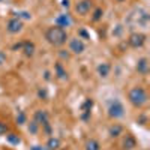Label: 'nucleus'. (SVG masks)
<instances>
[{
	"label": "nucleus",
	"mask_w": 150,
	"mask_h": 150,
	"mask_svg": "<svg viewBox=\"0 0 150 150\" xmlns=\"http://www.w3.org/2000/svg\"><path fill=\"white\" fill-rule=\"evenodd\" d=\"M54 75H57V78H60V80H68V72L63 69L62 63H56V66H54Z\"/></svg>",
	"instance_id": "4468645a"
},
{
	"label": "nucleus",
	"mask_w": 150,
	"mask_h": 150,
	"mask_svg": "<svg viewBox=\"0 0 150 150\" xmlns=\"http://www.w3.org/2000/svg\"><path fill=\"white\" fill-rule=\"evenodd\" d=\"M128 42H129V45H131L132 48H140V47H143L144 42H146V35L135 32V33H132V35L129 36Z\"/></svg>",
	"instance_id": "39448f33"
},
{
	"label": "nucleus",
	"mask_w": 150,
	"mask_h": 150,
	"mask_svg": "<svg viewBox=\"0 0 150 150\" xmlns=\"http://www.w3.org/2000/svg\"><path fill=\"white\" fill-rule=\"evenodd\" d=\"M92 9V0H81L75 5V12L78 15H87Z\"/></svg>",
	"instance_id": "423d86ee"
},
{
	"label": "nucleus",
	"mask_w": 150,
	"mask_h": 150,
	"mask_svg": "<svg viewBox=\"0 0 150 150\" xmlns=\"http://www.w3.org/2000/svg\"><path fill=\"white\" fill-rule=\"evenodd\" d=\"M38 126H39V125H38V123L33 120V122L29 123V131H30L32 134H36V132H38Z\"/></svg>",
	"instance_id": "4be33fe9"
},
{
	"label": "nucleus",
	"mask_w": 150,
	"mask_h": 150,
	"mask_svg": "<svg viewBox=\"0 0 150 150\" xmlns=\"http://www.w3.org/2000/svg\"><path fill=\"white\" fill-rule=\"evenodd\" d=\"M6 140H8V143L14 144V146H18V144L21 143V138H20L17 134H8V135H6Z\"/></svg>",
	"instance_id": "f3484780"
},
{
	"label": "nucleus",
	"mask_w": 150,
	"mask_h": 150,
	"mask_svg": "<svg viewBox=\"0 0 150 150\" xmlns=\"http://www.w3.org/2000/svg\"><path fill=\"white\" fill-rule=\"evenodd\" d=\"M137 146V141L132 135H126L125 137V140H123V147L126 149V150H132L134 147Z\"/></svg>",
	"instance_id": "2eb2a0df"
},
{
	"label": "nucleus",
	"mask_w": 150,
	"mask_h": 150,
	"mask_svg": "<svg viewBox=\"0 0 150 150\" xmlns=\"http://www.w3.org/2000/svg\"><path fill=\"white\" fill-rule=\"evenodd\" d=\"M108 116L111 119H122L125 116V107L120 101L114 99L110 105H108Z\"/></svg>",
	"instance_id": "20e7f679"
},
{
	"label": "nucleus",
	"mask_w": 150,
	"mask_h": 150,
	"mask_svg": "<svg viewBox=\"0 0 150 150\" xmlns=\"http://www.w3.org/2000/svg\"><path fill=\"white\" fill-rule=\"evenodd\" d=\"M56 23H57V26L59 27H69L71 26V18H69V15L68 14H62V15H59L57 18H56Z\"/></svg>",
	"instance_id": "9b49d317"
},
{
	"label": "nucleus",
	"mask_w": 150,
	"mask_h": 150,
	"mask_svg": "<svg viewBox=\"0 0 150 150\" xmlns=\"http://www.w3.org/2000/svg\"><path fill=\"white\" fill-rule=\"evenodd\" d=\"M128 98H129V102L135 107H138V108L146 105L147 101H149V96H147V93L143 87H134V89H131L129 93H128Z\"/></svg>",
	"instance_id": "f03ea898"
},
{
	"label": "nucleus",
	"mask_w": 150,
	"mask_h": 150,
	"mask_svg": "<svg viewBox=\"0 0 150 150\" xmlns=\"http://www.w3.org/2000/svg\"><path fill=\"white\" fill-rule=\"evenodd\" d=\"M17 123L18 125H24V123H26V114H24L23 111H18V114H17Z\"/></svg>",
	"instance_id": "aec40b11"
},
{
	"label": "nucleus",
	"mask_w": 150,
	"mask_h": 150,
	"mask_svg": "<svg viewBox=\"0 0 150 150\" xmlns=\"http://www.w3.org/2000/svg\"><path fill=\"white\" fill-rule=\"evenodd\" d=\"M137 71H138V74H141V75H146L149 72V60L146 57L138 60V63H137Z\"/></svg>",
	"instance_id": "9d476101"
},
{
	"label": "nucleus",
	"mask_w": 150,
	"mask_h": 150,
	"mask_svg": "<svg viewBox=\"0 0 150 150\" xmlns=\"http://www.w3.org/2000/svg\"><path fill=\"white\" fill-rule=\"evenodd\" d=\"M69 50L74 54H83L86 50V45L80 38H75V39H71V42H69Z\"/></svg>",
	"instance_id": "0eeeda50"
},
{
	"label": "nucleus",
	"mask_w": 150,
	"mask_h": 150,
	"mask_svg": "<svg viewBox=\"0 0 150 150\" xmlns=\"http://www.w3.org/2000/svg\"><path fill=\"white\" fill-rule=\"evenodd\" d=\"M30 150H48L47 147H42V146H32Z\"/></svg>",
	"instance_id": "a878e982"
},
{
	"label": "nucleus",
	"mask_w": 150,
	"mask_h": 150,
	"mask_svg": "<svg viewBox=\"0 0 150 150\" xmlns=\"http://www.w3.org/2000/svg\"><path fill=\"white\" fill-rule=\"evenodd\" d=\"M99 149H101V146H99V143L93 138H90L86 143V150H99Z\"/></svg>",
	"instance_id": "a211bd4d"
},
{
	"label": "nucleus",
	"mask_w": 150,
	"mask_h": 150,
	"mask_svg": "<svg viewBox=\"0 0 150 150\" xmlns=\"http://www.w3.org/2000/svg\"><path fill=\"white\" fill-rule=\"evenodd\" d=\"M59 147H60V140L51 137V138L48 140V143H47V149H48V150H56V149H59Z\"/></svg>",
	"instance_id": "dca6fc26"
},
{
	"label": "nucleus",
	"mask_w": 150,
	"mask_h": 150,
	"mask_svg": "<svg viewBox=\"0 0 150 150\" xmlns=\"http://www.w3.org/2000/svg\"><path fill=\"white\" fill-rule=\"evenodd\" d=\"M101 17H102V9H95V12H93V21H99L101 20Z\"/></svg>",
	"instance_id": "412c9836"
},
{
	"label": "nucleus",
	"mask_w": 150,
	"mask_h": 150,
	"mask_svg": "<svg viewBox=\"0 0 150 150\" xmlns=\"http://www.w3.org/2000/svg\"><path fill=\"white\" fill-rule=\"evenodd\" d=\"M80 35H81V36H84V38H87V39H89V35L86 33V30H80Z\"/></svg>",
	"instance_id": "bb28decb"
},
{
	"label": "nucleus",
	"mask_w": 150,
	"mask_h": 150,
	"mask_svg": "<svg viewBox=\"0 0 150 150\" xmlns=\"http://www.w3.org/2000/svg\"><path fill=\"white\" fill-rule=\"evenodd\" d=\"M6 60H8V57H6V53H5V51H0V65L6 63Z\"/></svg>",
	"instance_id": "b1692460"
},
{
	"label": "nucleus",
	"mask_w": 150,
	"mask_h": 150,
	"mask_svg": "<svg viewBox=\"0 0 150 150\" xmlns=\"http://www.w3.org/2000/svg\"><path fill=\"white\" fill-rule=\"evenodd\" d=\"M122 134V126L120 125H114V126H111L110 128V135L114 138V137H119Z\"/></svg>",
	"instance_id": "6ab92c4d"
},
{
	"label": "nucleus",
	"mask_w": 150,
	"mask_h": 150,
	"mask_svg": "<svg viewBox=\"0 0 150 150\" xmlns=\"http://www.w3.org/2000/svg\"><path fill=\"white\" fill-rule=\"evenodd\" d=\"M0 2H2V0H0Z\"/></svg>",
	"instance_id": "c756f323"
},
{
	"label": "nucleus",
	"mask_w": 150,
	"mask_h": 150,
	"mask_svg": "<svg viewBox=\"0 0 150 150\" xmlns=\"http://www.w3.org/2000/svg\"><path fill=\"white\" fill-rule=\"evenodd\" d=\"M45 39L54 45V47H62L66 41H68V33L65 29H62L59 26L56 27H50L47 32H45Z\"/></svg>",
	"instance_id": "f257e3e1"
},
{
	"label": "nucleus",
	"mask_w": 150,
	"mask_h": 150,
	"mask_svg": "<svg viewBox=\"0 0 150 150\" xmlns=\"http://www.w3.org/2000/svg\"><path fill=\"white\" fill-rule=\"evenodd\" d=\"M6 29H8L9 33H18L23 29V23H21L20 18H11L6 24Z\"/></svg>",
	"instance_id": "6e6552de"
},
{
	"label": "nucleus",
	"mask_w": 150,
	"mask_h": 150,
	"mask_svg": "<svg viewBox=\"0 0 150 150\" xmlns=\"http://www.w3.org/2000/svg\"><path fill=\"white\" fill-rule=\"evenodd\" d=\"M35 122L38 125H42V126H47L50 125V120H48V112L44 111V110H39L35 112Z\"/></svg>",
	"instance_id": "1a4fd4ad"
},
{
	"label": "nucleus",
	"mask_w": 150,
	"mask_h": 150,
	"mask_svg": "<svg viewBox=\"0 0 150 150\" xmlns=\"http://www.w3.org/2000/svg\"><path fill=\"white\" fill-rule=\"evenodd\" d=\"M6 132H8V126H6L5 123L0 122V135H5Z\"/></svg>",
	"instance_id": "5701e85b"
},
{
	"label": "nucleus",
	"mask_w": 150,
	"mask_h": 150,
	"mask_svg": "<svg viewBox=\"0 0 150 150\" xmlns=\"http://www.w3.org/2000/svg\"><path fill=\"white\" fill-rule=\"evenodd\" d=\"M149 20H150V15L144 9H137L135 14H131V17H129V21L134 23L135 26H140V27H147Z\"/></svg>",
	"instance_id": "7ed1b4c3"
},
{
	"label": "nucleus",
	"mask_w": 150,
	"mask_h": 150,
	"mask_svg": "<svg viewBox=\"0 0 150 150\" xmlns=\"http://www.w3.org/2000/svg\"><path fill=\"white\" fill-rule=\"evenodd\" d=\"M18 18H26V20H30V14H29V12H20V14H18Z\"/></svg>",
	"instance_id": "393cba45"
},
{
	"label": "nucleus",
	"mask_w": 150,
	"mask_h": 150,
	"mask_svg": "<svg viewBox=\"0 0 150 150\" xmlns=\"http://www.w3.org/2000/svg\"><path fill=\"white\" fill-rule=\"evenodd\" d=\"M63 6H66V8L69 6V0H63Z\"/></svg>",
	"instance_id": "cd10ccee"
},
{
	"label": "nucleus",
	"mask_w": 150,
	"mask_h": 150,
	"mask_svg": "<svg viewBox=\"0 0 150 150\" xmlns=\"http://www.w3.org/2000/svg\"><path fill=\"white\" fill-rule=\"evenodd\" d=\"M119 2H123V0H119Z\"/></svg>",
	"instance_id": "c85d7f7f"
},
{
	"label": "nucleus",
	"mask_w": 150,
	"mask_h": 150,
	"mask_svg": "<svg viewBox=\"0 0 150 150\" xmlns=\"http://www.w3.org/2000/svg\"><path fill=\"white\" fill-rule=\"evenodd\" d=\"M96 71H98V75H99V77H102V78H107L108 75H110L111 66H110L108 63H101V65H98Z\"/></svg>",
	"instance_id": "ddd939ff"
},
{
	"label": "nucleus",
	"mask_w": 150,
	"mask_h": 150,
	"mask_svg": "<svg viewBox=\"0 0 150 150\" xmlns=\"http://www.w3.org/2000/svg\"><path fill=\"white\" fill-rule=\"evenodd\" d=\"M21 50L24 51V54H26L27 57H32V56L35 54V44H33V42H30V41H24V42H23Z\"/></svg>",
	"instance_id": "f8f14e48"
}]
</instances>
